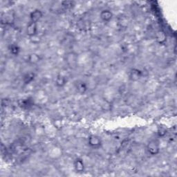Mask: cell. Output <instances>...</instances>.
<instances>
[{
  "label": "cell",
  "instance_id": "cell-1",
  "mask_svg": "<svg viewBox=\"0 0 177 177\" xmlns=\"http://www.w3.org/2000/svg\"><path fill=\"white\" fill-rule=\"evenodd\" d=\"M147 151L151 155H156L159 153L160 147H159V143L157 141L155 140H152L150 142H149L148 145L147 146Z\"/></svg>",
  "mask_w": 177,
  "mask_h": 177
},
{
  "label": "cell",
  "instance_id": "cell-2",
  "mask_svg": "<svg viewBox=\"0 0 177 177\" xmlns=\"http://www.w3.org/2000/svg\"><path fill=\"white\" fill-rule=\"evenodd\" d=\"M88 143L89 145L91 146V147L94 149H98L101 147L102 145V141L100 137L97 136L96 135H91L90 136L88 139Z\"/></svg>",
  "mask_w": 177,
  "mask_h": 177
},
{
  "label": "cell",
  "instance_id": "cell-3",
  "mask_svg": "<svg viewBox=\"0 0 177 177\" xmlns=\"http://www.w3.org/2000/svg\"><path fill=\"white\" fill-rule=\"evenodd\" d=\"M37 31H38L37 23L30 22V23L28 24L27 28H26V33H27V35L29 37H34L36 36V35L37 34Z\"/></svg>",
  "mask_w": 177,
  "mask_h": 177
},
{
  "label": "cell",
  "instance_id": "cell-4",
  "mask_svg": "<svg viewBox=\"0 0 177 177\" xmlns=\"http://www.w3.org/2000/svg\"><path fill=\"white\" fill-rule=\"evenodd\" d=\"M42 16H43V14L40 10L39 9L34 10L33 11L31 12V13H30V22L37 23V22H38L39 20L42 17Z\"/></svg>",
  "mask_w": 177,
  "mask_h": 177
},
{
  "label": "cell",
  "instance_id": "cell-5",
  "mask_svg": "<svg viewBox=\"0 0 177 177\" xmlns=\"http://www.w3.org/2000/svg\"><path fill=\"white\" fill-rule=\"evenodd\" d=\"M67 62L68 65L71 68L75 67L76 63H77V56L74 53H69L67 57Z\"/></svg>",
  "mask_w": 177,
  "mask_h": 177
},
{
  "label": "cell",
  "instance_id": "cell-6",
  "mask_svg": "<svg viewBox=\"0 0 177 177\" xmlns=\"http://www.w3.org/2000/svg\"><path fill=\"white\" fill-rule=\"evenodd\" d=\"M113 17V14L110 10H103L100 13V18L102 21L108 22H110Z\"/></svg>",
  "mask_w": 177,
  "mask_h": 177
},
{
  "label": "cell",
  "instance_id": "cell-7",
  "mask_svg": "<svg viewBox=\"0 0 177 177\" xmlns=\"http://www.w3.org/2000/svg\"><path fill=\"white\" fill-rule=\"evenodd\" d=\"M74 168L78 172H82L84 170V162L81 158H76L74 161Z\"/></svg>",
  "mask_w": 177,
  "mask_h": 177
},
{
  "label": "cell",
  "instance_id": "cell-8",
  "mask_svg": "<svg viewBox=\"0 0 177 177\" xmlns=\"http://www.w3.org/2000/svg\"><path fill=\"white\" fill-rule=\"evenodd\" d=\"M142 75H143V74H142V71H140V70L133 69L131 71L129 77H130V79L131 80L136 81V80L140 79V78H141Z\"/></svg>",
  "mask_w": 177,
  "mask_h": 177
},
{
  "label": "cell",
  "instance_id": "cell-9",
  "mask_svg": "<svg viewBox=\"0 0 177 177\" xmlns=\"http://www.w3.org/2000/svg\"><path fill=\"white\" fill-rule=\"evenodd\" d=\"M156 40H157V42L158 43H160V44H162V43L165 42L166 35L163 31H161V30H160V31L156 33Z\"/></svg>",
  "mask_w": 177,
  "mask_h": 177
},
{
  "label": "cell",
  "instance_id": "cell-10",
  "mask_svg": "<svg viewBox=\"0 0 177 177\" xmlns=\"http://www.w3.org/2000/svg\"><path fill=\"white\" fill-rule=\"evenodd\" d=\"M66 82H67L66 78L61 75H57L56 80H55V84H56V85L59 86V87H62V86H65Z\"/></svg>",
  "mask_w": 177,
  "mask_h": 177
},
{
  "label": "cell",
  "instance_id": "cell-11",
  "mask_svg": "<svg viewBox=\"0 0 177 177\" xmlns=\"http://www.w3.org/2000/svg\"><path fill=\"white\" fill-rule=\"evenodd\" d=\"M77 91H78V93H80V94H84L87 90V86H86V84L84 83V82H79L77 84Z\"/></svg>",
  "mask_w": 177,
  "mask_h": 177
},
{
  "label": "cell",
  "instance_id": "cell-12",
  "mask_svg": "<svg viewBox=\"0 0 177 177\" xmlns=\"http://www.w3.org/2000/svg\"><path fill=\"white\" fill-rule=\"evenodd\" d=\"M35 78V74L33 73H28L26 74L24 77V82L25 84H29Z\"/></svg>",
  "mask_w": 177,
  "mask_h": 177
},
{
  "label": "cell",
  "instance_id": "cell-13",
  "mask_svg": "<svg viewBox=\"0 0 177 177\" xmlns=\"http://www.w3.org/2000/svg\"><path fill=\"white\" fill-rule=\"evenodd\" d=\"M28 60H29L28 62L30 63L36 64L40 61V57L36 54H31L30 55L29 57H28Z\"/></svg>",
  "mask_w": 177,
  "mask_h": 177
},
{
  "label": "cell",
  "instance_id": "cell-14",
  "mask_svg": "<svg viewBox=\"0 0 177 177\" xmlns=\"http://www.w3.org/2000/svg\"><path fill=\"white\" fill-rule=\"evenodd\" d=\"M10 51L14 55H17L20 52V48L17 45L13 44L10 46Z\"/></svg>",
  "mask_w": 177,
  "mask_h": 177
},
{
  "label": "cell",
  "instance_id": "cell-15",
  "mask_svg": "<svg viewBox=\"0 0 177 177\" xmlns=\"http://www.w3.org/2000/svg\"><path fill=\"white\" fill-rule=\"evenodd\" d=\"M22 103L20 104L22 107H28V106L30 105V100L26 99V100H22L21 101Z\"/></svg>",
  "mask_w": 177,
  "mask_h": 177
},
{
  "label": "cell",
  "instance_id": "cell-16",
  "mask_svg": "<svg viewBox=\"0 0 177 177\" xmlns=\"http://www.w3.org/2000/svg\"><path fill=\"white\" fill-rule=\"evenodd\" d=\"M62 4L64 7H65L66 8H71L72 7V6L73 5V2H72L71 1H63Z\"/></svg>",
  "mask_w": 177,
  "mask_h": 177
}]
</instances>
